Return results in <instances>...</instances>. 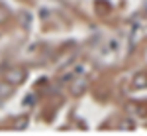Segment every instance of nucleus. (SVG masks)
Masks as SVG:
<instances>
[{
  "mask_svg": "<svg viewBox=\"0 0 147 136\" xmlns=\"http://www.w3.org/2000/svg\"><path fill=\"white\" fill-rule=\"evenodd\" d=\"M6 77H8L10 83H20V81L24 79V73H22V71H10Z\"/></svg>",
  "mask_w": 147,
  "mask_h": 136,
  "instance_id": "1",
  "label": "nucleus"
}]
</instances>
